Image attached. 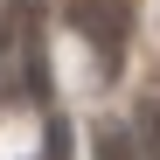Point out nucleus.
I'll return each instance as SVG.
<instances>
[{"label": "nucleus", "instance_id": "1", "mask_svg": "<svg viewBox=\"0 0 160 160\" xmlns=\"http://www.w3.org/2000/svg\"><path fill=\"white\" fill-rule=\"evenodd\" d=\"M42 0H0V98L14 84H35V98L49 91L42 84Z\"/></svg>", "mask_w": 160, "mask_h": 160}, {"label": "nucleus", "instance_id": "2", "mask_svg": "<svg viewBox=\"0 0 160 160\" xmlns=\"http://www.w3.org/2000/svg\"><path fill=\"white\" fill-rule=\"evenodd\" d=\"M70 28L91 35L104 63H118V49H125V0H77V7H70Z\"/></svg>", "mask_w": 160, "mask_h": 160}, {"label": "nucleus", "instance_id": "3", "mask_svg": "<svg viewBox=\"0 0 160 160\" xmlns=\"http://www.w3.org/2000/svg\"><path fill=\"white\" fill-rule=\"evenodd\" d=\"M42 160H70V125H49V146H42Z\"/></svg>", "mask_w": 160, "mask_h": 160}]
</instances>
